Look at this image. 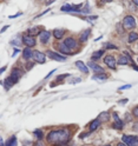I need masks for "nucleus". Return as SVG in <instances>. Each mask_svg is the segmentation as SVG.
Here are the masks:
<instances>
[{"instance_id": "nucleus-1", "label": "nucleus", "mask_w": 138, "mask_h": 146, "mask_svg": "<svg viewBox=\"0 0 138 146\" xmlns=\"http://www.w3.org/2000/svg\"><path fill=\"white\" fill-rule=\"evenodd\" d=\"M70 140V132L67 130H53L47 134V141L52 144H66Z\"/></svg>"}, {"instance_id": "nucleus-2", "label": "nucleus", "mask_w": 138, "mask_h": 146, "mask_svg": "<svg viewBox=\"0 0 138 146\" xmlns=\"http://www.w3.org/2000/svg\"><path fill=\"white\" fill-rule=\"evenodd\" d=\"M123 26H124V29L125 30H133L135 27H136V20H135V18L132 15H126L124 18V20H123Z\"/></svg>"}, {"instance_id": "nucleus-3", "label": "nucleus", "mask_w": 138, "mask_h": 146, "mask_svg": "<svg viewBox=\"0 0 138 146\" xmlns=\"http://www.w3.org/2000/svg\"><path fill=\"white\" fill-rule=\"evenodd\" d=\"M123 141L127 145V146H138V135H127L124 134L123 135Z\"/></svg>"}, {"instance_id": "nucleus-4", "label": "nucleus", "mask_w": 138, "mask_h": 146, "mask_svg": "<svg viewBox=\"0 0 138 146\" xmlns=\"http://www.w3.org/2000/svg\"><path fill=\"white\" fill-rule=\"evenodd\" d=\"M83 5L79 4V5H63L61 6V11L63 12H81V10H78Z\"/></svg>"}, {"instance_id": "nucleus-5", "label": "nucleus", "mask_w": 138, "mask_h": 146, "mask_svg": "<svg viewBox=\"0 0 138 146\" xmlns=\"http://www.w3.org/2000/svg\"><path fill=\"white\" fill-rule=\"evenodd\" d=\"M33 59L38 64H44L46 60V54H44L39 51H33Z\"/></svg>"}, {"instance_id": "nucleus-6", "label": "nucleus", "mask_w": 138, "mask_h": 146, "mask_svg": "<svg viewBox=\"0 0 138 146\" xmlns=\"http://www.w3.org/2000/svg\"><path fill=\"white\" fill-rule=\"evenodd\" d=\"M21 76H23V72H21L19 68H13V70H12V72H11L10 78L12 79L13 83L15 84V83H18V80H19V79L21 78Z\"/></svg>"}, {"instance_id": "nucleus-7", "label": "nucleus", "mask_w": 138, "mask_h": 146, "mask_svg": "<svg viewBox=\"0 0 138 146\" xmlns=\"http://www.w3.org/2000/svg\"><path fill=\"white\" fill-rule=\"evenodd\" d=\"M23 42L26 45L27 47H33L35 46V39L31 35H24L23 36Z\"/></svg>"}, {"instance_id": "nucleus-8", "label": "nucleus", "mask_w": 138, "mask_h": 146, "mask_svg": "<svg viewBox=\"0 0 138 146\" xmlns=\"http://www.w3.org/2000/svg\"><path fill=\"white\" fill-rule=\"evenodd\" d=\"M46 56L50 57V58L53 59V60H57V61H65V60H66L65 57L60 56V54H58V53H54V52H52V51H47V52H46Z\"/></svg>"}, {"instance_id": "nucleus-9", "label": "nucleus", "mask_w": 138, "mask_h": 146, "mask_svg": "<svg viewBox=\"0 0 138 146\" xmlns=\"http://www.w3.org/2000/svg\"><path fill=\"white\" fill-rule=\"evenodd\" d=\"M113 118H115V123H113V129H117V130H122L123 126H124V123L122 119H119V117L117 113H113Z\"/></svg>"}, {"instance_id": "nucleus-10", "label": "nucleus", "mask_w": 138, "mask_h": 146, "mask_svg": "<svg viewBox=\"0 0 138 146\" xmlns=\"http://www.w3.org/2000/svg\"><path fill=\"white\" fill-rule=\"evenodd\" d=\"M104 62L106 64V66H109L110 68H115L116 67V59L113 56H106L104 58Z\"/></svg>"}, {"instance_id": "nucleus-11", "label": "nucleus", "mask_w": 138, "mask_h": 146, "mask_svg": "<svg viewBox=\"0 0 138 146\" xmlns=\"http://www.w3.org/2000/svg\"><path fill=\"white\" fill-rule=\"evenodd\" d=\"M50 35H51V33H50L49 31H43V32L39 34L40 42H41V44H46V42L49 41V39H50Z\"/></svg>"}, {"instance_id": "nucleus-12", "label": "nucleus", "mask_w": 138, "mask_h": 146, "mask_svg": "<svg viewBox=\"0 0 138 146\" xmlns=\"http://www.w3.org/2000/svg\"><path fill=\"white\" fill-rule=\"evenodd\" d=\"M64 44H65L69 48H76L77 47V41L73 39L72 36H69V38H66L65 41H64Z\"/></svg>"}, {"instance_id": "nucleus-13", "label": "nucleus", "mask_w": 138, "mask_h": 146, "mask_svg": "<svg viewBox=\"0 0 138 146\" xmlns=\"http://www.w3.org/2000/svg\"><path fill=\"white\" fill-rule=\"evenodd\" d=\"M87 65L90 66V68L92 70V71H95V72H97V73H104V71H103V67H100L99 65H97V64H95V62H92V61H90Z\"/></svg>"}, {"instance_id": "nucleus-14", "label": "nucleus", "mask_w": 138, "mask_h": 146, "mask_svg": "<svg viewBox=\"0 0 138 146\" xmlns=\"http://www.w3.org/2000/svg\"><path fill=\"white\" fill-rule=\"evenodd\" d=\"M76 66H77V68H78L79 71L84 72V73H89V68H87V66H86L83 61H80V60L76 61Z\"/></svg>"}, {"instance_id": "nucleus-15", "label": "nucleus", "mask_w": 138, "mask_h": 146, "mask_svg": "<svg viewBox=\"0 0 138 146\" xmlns=\"http://www.w3.org/2000/svg\"><path fill=\"white\" fill-rule=\"evenodd\" d=\"M23 57H24V59H26V60H30L31 58H33V52L31 51L30 47H26V48L23 51Z\"/></svg>"}, {"instance_id": "nucleus-16", "label": "nucleus", "mask_w": 138, "mask_h": 146, "mask_svg": "<svg viewBox=\"0 0 138 146\" xmlns=\"http://www.w3.org/2000/svg\"><path fill=\"white\" fill-rule=\"evenodd\" d=\"M64 34H65V30L64 29H56L53 31V35L56 39H61Z\"/></svg>"}, {"instance_id": "nucleus-17", "label": "nucleus", "mask_w": 138, "mask_h": 146, "mask_svg": "<svg viewBox=\"0 0 138 146\" xmlns=\"http://www.w3.org/2000/svg\"><path fill=\"white\" fill-rule=\"evenodd\" d=\"M109 119H110V114L107 112H102L98 115V120L100 123H106V121H109Z\"/></svg>"}, {"instance_id": "nucleus-18", "label": "nucleus", "mask_w": 138, "mask_h": 146, "mask_svg": "<svg viewBox=\"0 0 138 146\" xmlns=\"http://www.w3.org/2000/svg\"><path fill=\"white\" fill-rule=\"evenodd\" d=\"M58 48H59V51L61 52V53H65V54H72V52H71V50L66 46V45L65 44H59L58 45Z\"/></svg>"}, {"instance_id": "nucleus-19", "label": "nucleus", "mask_w": 138, "mask_h": 146, "mask_svg": "<svg viewBox=\"0 0 138 146\" xmlns=\"http://www.w3.org/2000/svg\"><path fill=\"white\" fill-rule=\"evenodd\" d=\"M41 31L39 27H32V29H30L29 31H27V35H31V36H34L37 34H40Z\"/></svg>"}, {"instance_id": "nucleus-20", "label": "nucleus", "mask_w": 138, "mask_h": 146, "mask_svg": "<svg viewBox=\"0 0 138 146\" xmlns=\"http://www.w3.org/2000/svg\"><path fill=\"white\" fill-rule=\"evenodd\" d=\"M90 30H85L84 32H83L81 34H80V38H79V40H80V42H85L86 40H87V38H89V34H90Z\"/></svg>"}, {"instance_id": "nucleus-21", "label": "nucleus", "mask_w": 138, "mask_h": 146, "mask_svg": "<svg viewBox=\"0 0 138 146\" xmlns=\"http://www.w3.org/2000/svg\"><path fill=\"white\" fill-rule=\"evenodd\" d=\"M99 125H100V121H99L98 119H95V120H92V121H91V124H90V131L92 132V131L97 130Z\"/></svg>"}, {"instance_id": "nucleus-22", "label": "nucleus", "mask_w": 138, "mask_h": 146, "mask_svg": "<svg viewBox=\"0 0 138 146\" xmlns=\"http://www.w3.org/2000/svg\"><path fill=\"white\" fill-rule=\"evenodd\" d=\"M69 76H70V74H67V73H66V74H60V76H59V77H58V78H57V79L54 80L53 83L51 84V86H52V87H53V86H56V84H58L59 81H61L63 79H65V78H66V77H69Z\"/></svg>"}, {"instance_id": "nucleus-23", "label": "nucleus", "mask_w": 138, "mask_h": 146, "mask_svg": "<svg viewBox=\"0 0 138 146\" xmlns=\"http://www.w3.org/2000/svg\"><path fill=\"white\" fill-rule=\"evenodd\" d=\"M103 53H104V51H103V50L96 51V52H93V53H92V58H93L95 60H97V59H99L100 57L103 56Z\"/></svg>"}, {"instance_id": "nucleus-24", "label": "nucleus", "mask_w": 138, "mask_h": 146, "mask_svg": "<svg viewBox=\"0 0 138 146\" xmlns=\"http://www.w3.org/2000/svg\"><path fill=\"white\" fill-rule=\"evenodd\" d=\"M129 62V60H127V58L125 57V56H119V58H118V64L119 65H126V64Z\"/></svg>"}, {"instance_id": "nucleus-25", "label": "nucleus", "mask_w": 138, "mask_h": 146, "mask_svg": "<svg viewBox=\"0 0 138 146\" xmlns=\"http://www.w3.org/2000/svg\"><path fill=\"white\" fill-rule=\"evenodd\" d=\"M4 84H5V87H6L7 90H10V88H11V87L14 85V83L12 81V79H11V78H7V79H5Z\"/></svg>"}, {"instance_id": "nucleus-26", "label": "nucleus", "mask_w": 138, "mask_h": 146, "mask_svg": "<svg viewBox=\"0 0 138 146\" xmlns=\"http://www.w3.org/2000/svg\"><path fill=\"white\" fill-rule=\"evenodd\" d=\"M93 79H97V80H105V79H107V74H105V73H98V74L93 76Z\"/></svg>"}, {"instance_id": "nucleus-27", "label": "nucleus", "mask_w": 138, "mask_h": 146, "mask_svg": "<svg viewBox=\"0 0 138 146\" xmlns=\"http://www.w3.org/2000/svg\"><path fill=\"white\" fill-rule=\"evenodd\" d=\"M138 39V34L135 33V32H131L130 34H129V42H133Z\"/></svg>"}, {"instance_id": "nucleus-28", "label": "nucleus", "mask_w": 138, "mask_h": 146, "mask_svg": "<svg viewBox=\"0 0 138 146\" xmlns=\"http://www.w3.org/2000/svg\"><path fill=\"white\" fill-rule=\"evenodd\" d=\"M6 146H17V138H15L14 135L6 143Z\"/></svg>"}, {"instance_id": "nucleus-29", "label": "nucleus", "mask_w": 138, "mask_h": 146, "mask_svg": "<svg viewBox=\"0 0 138 146\" xmlns=\"http://www.w3.org/2000/svg\"><path fill=\"white\" fill-rule=\"evenodd\" d=\"M34 134H35L37 138H38V140H41L44 138V134H43V131L41 130H35L34 131Z\"/></svg>"}, {"instance_id": "nucleus-30", "label": "nucleus", "mask_w": 138, "mask_h": 146, "mask_svg": "<svg viewBox=\"0 0 138 146\" xmlns=\"http://www.w3.org/2000/svg\"><path fill=\"white\" fill-rule=\"evenodd\" d=\"M23 42V40H20V39H14V40H12L11 41V44L12 45H17V46H19V45Z\"/></svg>"}, {"instance_id": "nucleus-31", "label": "nucleus", "mask_w": 138, "mask_h": 146, "mask_svg": "<svg viewBox=\"0 0 138 146\" xmlns=\"http://www.w3.org/2000/svg\"><path fill=\"white\" fill-rule=\"evenodd\" d=\"M105 46H107L106 48H109V50H116L117 47L115 46V45H112V44H109V42H106L105 44Z\"/></svg>"}, {"instance_id": "nucleus-32", "label": "nucleus", "mask_w": 138, "mask_h": 146, "mask_svg": "<svg viewBox=\"0 0 138 146\" xmlns=\"http://www.w3.org/2000/svg\"><path fill=\"white\" fill-rule=\"evenodd\" d=\"M132 113H133V115H135L136 118H138V106H136V107L132 110Z\"/></svg>"}, {"instance_id": "nucleus-33", "label": "nucleus", "mask_w": 138, "mask_h": 146, "mask_svg": "<svg viewBox=\"0 0 138 146\" xmlns=\"http://www.w3.org/2000/svg\"><path fill=\"white\" fill-rule=\"evenodd\" d=\"M132 85H125V86H122V87H119L118 90L119 91H123V90H127V88H131Z\"/></svg>"}, {"instance_id": "nucleus-34", "label": "nucleus", "mask_w": 138, "mask_h": 146, "mask_svg": "<svg viewBox=\"0 0 138 146\" xmlns=\"http://www.w3.org/2000/svg\"><path fill=\"white\" fill-rule=\"evenodd\" d=\"M80 79H71L70 80V84H76V83H79Z\"/></svg>"}, {"instance_id": "nucleus-35", "label": "nucleus", "mask_w": 138, "mask_h": 146, "mask_svg": "<svg viewBox=\"0 0 138 146\" xmlns=\"http://www.w3.org/2000/svg\"><path fill=\"white\" fill-rule=\"evenodd\" d=\"M33 67V64L32 62H29V64H26V70H31Z\"/></svg>"}, {"instance_id": "nucleus-36", "label": "nucleus", "mask_w": 138, "mask_h": 146, "mask_svg": "<svg viewBox=\"0 0 138 146\" xmlns=\"http://www.w3.org/2000/svg\"><path fill=\"white\" fill-rule=\"evenodd\" d=\"M133 131L138 132V121H136V123L133 124Z\"/></svg>"}, {"instance_id": "nucleus-37", "label": "nucleus", "mask_w": 138, "mask_h": 146, "mask_svg": "<svg viewBox=\"0 0 138 146\" xmlns=\"http://www.w3.org/2000/svg\"><path fill=\"white\" fill-rule=\"evenodd\" d=\"M125 103H127V99H123V100H119L118 104H121V105H124Z\"/></svg>"}, {"instance_id": "nucleus-38", "label": "nucleus", "mask_w": 138, "mask_h": 146, "mask_svg": "<svg viewBox=\"0 0 138 146\" xmlns=\"http://www.w3.org/2000/svg\"><path fill=\"white\" fill-rule=\"evenodd\" d=\"M19 15H21V13H17L14 15H10V19H13V18H17V17H19Z\"/></svg>"}, {"instance_id": "nucleus-39", "label": "nucleus", "mask_w": 138, "mask_h": 146, "mask_svg": "<svg viewBox=\"0 0 138 146\" xmlns=\"http://www.w3.org/2000/svg\"><path fill=\"white\" fill-rule=\"evenodd\" d=\"M117 146H127V145H126L124 141H122V143H118V144H117Z\"/></svg>"}, {"instance_id": "nucleus-40", "label": "nucleus", "mask_w": 138, "mask_h": 146, "mask_svg": "<svg viewBox=\"0 0 138 146\" xmlns=\"http://www.w3.org/2000/svg\"><path fill=\"white\" fill-rule=\"evenodd\" d=\"M34 146H43V144H41V143H40V140H39V141H37V143L34 144Z\"/></svg>"}, {"instance_id": "nucleus-41", "label": "nucleus", "mask_w": 138, "mask_h": 146, "mask_svg": "<svg viewBox=\"0 0 138 146\" xmlns=\"http://www.w3.org/2000/svg\"><path fill=\"white\" fill-rule=\"evenodd\" d=\"M17 53H19V48H18V50H14V52H13V57L15 56V54H17Z\"/></svg>"}, {"instance_id": "nucleus-42", "label": "nucleus", "mask_w": 138, "mask_h": 146, "mask_svg": "<svg viewBox=\"0 0 138 146\" xmlns=\"http://www.w3.org/2000/svg\"><path fill=\"white\" fill-rule=\"evenodd\" d=\"M7 29H8V26H5V27H4V29H3V30H1V32H5V31H6V30H7Z\"/></svg>"}, {"instance_id": "nucleus-43", "label": "nucleus", "mask_w": 138, "mask_h": 146, "mask_svg": "<svg viewBox=\"0 0 138 146\" xmlns=\"http://www.w3.org/2000/svg\"><path fill=\"white\" fill-rule=\"evenodd\" d=\"M132 66H133V68H135L136 71H138V66H136V65H135V64H133V65H132Z\"/></svg>"}, {"instance_id": "nucleus-44", "label": "nucleus", "mask_w": 138, "mask_h": 146, "mask_svg": "<svg viewBox=\"0 0 138 146\" xmlns=\"http://www.w3.org/2000/svg\"><path fill=\"white\" fill-rule=\"evenodd\" d=\"M56 146H66L65 144H58V145H56Z\"/></svg>"}, {"instance_id": "nucleus-45", "label": "nucleus", "mask_w": 138, "mask_h": 146, "mask_svg": "<svg viewBox=\"0 0 138 146\" xmlns=\"http://www.w3.org/2000/svg\"><path fill=\"white\" fill-rule=\"evenodd\" d=\"M133 3H135L137 6H138V0H133Z\"/></svg>"}, {"instance_id": "nucleus-46", "label": "nucleus", "mask_w": 138, "mask_h": 146, "mask_svg": "<svg viewBox=\"0 0 138 146\" xmlns=\"http://www.w3.org/2000/svg\"><path fill=\"white\" fill-rule=\"evenodd\" d=\"M137 60H138V59H137Z\"/></svg>"}]
</instances>
